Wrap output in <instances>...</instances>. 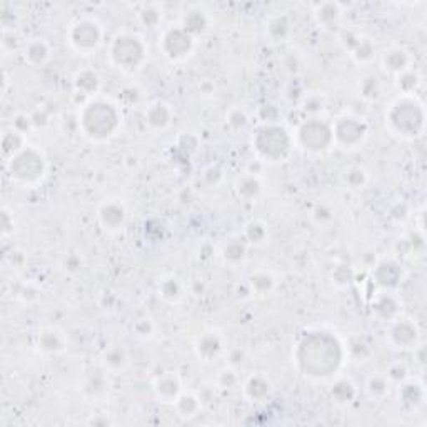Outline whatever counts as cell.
I'll use <instances>...</instances> for the list:
<instances>
[{
  "instance_id": "6da1fadb",
  "label": "cell",
  "mask_w": 427,
  "mask_h": 427,
  "mask_svg": "<svg viewBox=\"0 0 427 427\" xmlns=\"http://www.w3.org/2000/svg\"><path fill=\"white\" fill-rule=\"evenodd\" d=\"M76 35H74V43H77L79 48H82V50H86V48H92L95 47L97 43H99L100 39V30L99 25L95 24V22L90 20H82L79 22L76 25Z\"/></svg>"
}]
</instances>
